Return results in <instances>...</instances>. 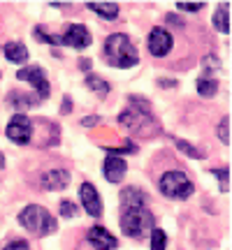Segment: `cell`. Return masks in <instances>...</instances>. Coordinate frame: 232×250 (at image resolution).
<instances>
[{
  "instance_id": "obj_24",
  "label": "cell",
  "mask_w": 232,
  "mask_h": 250,
  "mask_svg": "<svg viewBox=\"0 0 232 250\" xmlns=\"http://www.w3.org/2000/svg\"><path fill=\"white\" fill-rule=\"evenodd\" d=\"M61 215L63 218H74L77 215V206L72 204V202H68V199L61 202Z\"/></svg>"
},
{
  "instance_id": "obj_22",
  "label": "cell",
  "mask_w": 232,
  "mask_h": 250,
  "mask_svg": "<svg viewBox=\"0 0 232 250\" xmlns=\"http://www.w3.org/2000/svg\"><path fill=\"white\" fill-rule=\"evenodd\" d=\"M218 139L223 144H230V116L221 118V125H218Z\"/></svg>"
},
{
  "instance_id": "obj_13",
  "label": "cell",
  "mask_w": 232,
  "mask_h": 250,
  "mask_svg": "<svg viewBox=\"0 0 232 250\" xmlns=\"http://www.w3.org/2000/svg\"><path fill=\"white\" fill-rule=\"evenodd\" d=\"M2 51L7 56L9 62H17V65H23L28 61V49L21 42H7V44L2 46Z\"/></svg>"
},
{
  "instance_id": "obj_1",
  "label": "cell",
  "mask_w": 232,
  "mask_h": 250,
  "mask_svg": "<svg viewBox=\"0 0 232 250\" xmlns=\"http://www.w3.org/2000/svg\"><path fill=\"white\" fill-rule=\"evenodd\" d=\"M121 229L130 239H142L153 229V213L149 211V197L139 188L121 190Z\"/></svg>"
},
{
  "instance_id": "obj_14",
  "label": "cell",
  "mask_w": 232,
  "mask_h": 250,
  "mask_svg": "<svg viewBox=\"0 0 232 250\" xmlns=\"http://www.w3.org/2000/svg\"><path fill=\"white\" fill-rule=\"evenodd\" d=\"M211 23H214V28L218 30V33H230V7H228L225 2L218 5V9L214 12Z\"/></svg>"
},
{
  "instance_id": "obj_5",
  "label": "cell",
  "mask_w": 232,
  "mask_h": 250,
  "mask_svg": "<svg viewBox=\"0 0 232 250\" xmlns=\"http://www.w3.org/2000/svg\"><path fill=\"white\" fill-rule=\"evenodd\" d=\"M7 139L9 142L19 144V146H23V144L30 142V137H33V123H30V118L23 114V111H17L12 121L7 123Z\"/></svg>"
},
{
  "instance_id": "obj_26",
  "label": "cell",
  "mask_w": 232,
  "mask_h": 250,
  "mask_svg": "<svg viewBox=\"0 0 232 250\" xmlns=\"http://www.w3.org/2000/svg\"><path fill=\"white\" fill-rule=\"evenodd\" d=\"M98 121H100L98 116H91V118H84L81 123H84V125H95V123H98Z\"/></svg>"
},
{
  "instance_id": "obj_21",
  "label": "cell",
  "mask_w": 232,
  "mask_h": 250,
  "mask_svg": "<svg viewBox=\"0 0 232 250\" xmlns=\"http://www.w3.org/2000/svg\"><path fill=\"white\" fill-rule=\"evenodd\" d=\"M211 174L218 179L221 190H223V192H228V190H230V169H214Z\"/></svg>"
},
{
  "instance_id": "obj_16",
  "label": "cell",
  "mask_w": 232,
  "mask_h": 250,
  "mask_svg": "<svg viewBox=\"0 0 232 250\" xmlns=\"http://www.w3.org/2000/svg\"><path fill=\"white\" fill-rule=\"evenodd\" d=\"M7 102L21 111V109H28V107H37V104H40V98H37V95H28V93H23V95H21V93H12Z\"/></svg>"
},
{
  "instance_id": "obj_11",
  "label": "cell",
  "mask_w": 232,
  "mask_h": 250,
  "mask_svg": "<svg viewBox=\"0 0 232 250\" xmlns=\"http://www.w3.org/2000/svg\"><path fill=\"white\" fill-rule=\"evenodd\" d=\"M125 169H128V165H125L123 158H116V155H107V158H105L102 171H105V179H107L109 183H118V181H123Z\"/></svg>"
},
{
  "instance_id": "obj_29",
  "label": "cell",
  "mask_w": 232,
  "mask_h": 250,
  "mask_svg": "<svg viewBox=\"0 0 232 250\" xmlns=\"http://www.w3.org/2000/svg\"><path fill=\"white\" fill-rule=\"evenodd\" d=\"M0 169H5V158H2V153H0Z\"/></svg>"
},
{
  "instance_id": "obj_17",
  "label": "cell",
  "mask_w": 232,
  "mask_h": 250,
  "mask_svg": "<svg viewBox=\"0 0 232 250\" xmlns=\"http://www.w3.org/2000/svg\"><path fill=\"white\" fill-rule=\"evenodd\" d=\"M216 90H218V81H216L211 74H202V77L197 79V93H200L202 98H214Z\"/></svg>"
},
{
  "instance_id": "obj_9",
  "label": "cell",
  "mask_w": 232,
  "mask_h": 250,
  "mask_svg": "<svg viewBox=\"0 0 232 250\" xmlns=\"http://www.w3.org/2000/svg\"><path fill=\"white\" fill-rule=\"evenodd\" d=\"M172 49V35L165 30V28H153L149 33V51L156 58H162L167 56Z\"/></svg>"
},
{
  "instance_id": "obj_25",
  "label": "cell",
  "mask_w": 232,
  "mask_h": 250,
  "mask_svg": "<svg viewBox=\"0 0 232 250\" xmlns=\"http://www.w3.org/2000/svg\"><path fill=\"white\" fill-rule=\"evenodd\" d=\"M2 250H28V243L26 241H12V243H7Z\"/></svg>"
},
{
  "instance_id": "obj_18",
  "label": "cell",
  "mask_w": 232,
  "mask_h": 250,
  "mask_svg": "<svg viewBox=\"0 0 232 250\" xmlns=\"http://www.w3.org/2000/svg\"><path fill=\"white\" fill-rule=\"evenodd\" d=\"M86 86H89L93 93H98L100 98H105V95L109 93V83L105 79L95 77V74H89V77H86Z\"/></svg>"
},
{
  "instance_id": "obj_19",
  "label": "cell",
  "mask_w": 232,
  "mask_h": 250,
  "mask_svg": "<svg viewBox=\"0 0 232 250\" xmlns=\"http://www.w3.org/2000/svg\"><path fill=\"white\" fill-rule=\"evenodd\" d=\"M149 234H151V250H165V246H167V234L162 232L161 227H153Z\"/></svg>"
},
{
  "instance_id": "obj_28",
  "label": "cell",
  "mask_w": 232,
  "mask_h": 250,
  "mask_svg": "<svg viewBox=\"0 0 232 250\" xmlns=\"http://www.w3.org/2000/svg\"><path fill=\"white\" fill-rule=\"evenodd\" d=\"M167 21H170V23H174V26H184V23H181V19H179V17H172V14L167 17Z\"/></svg>"
},
{
  "instance_id": "obj_27",
  "label": "cell",
  "mask_w": 232,
  "mask_h": 250,
  "mask_svg": "<svg viewBox=\"0 0 232 250\" xmlns=\"http://www.w3.org/2000/svg\"><path fill=\"white\" fill-rule=\"evenodd\" d=\"M72 109V102H70V98H65V102H63V114H68Z\"/></svg>"
},
{
  "instance_id": "obj_8",
  "label": "cell",
  "mask_w": 232,
  "mask_h": 250,
  "mask_svg": "<svg viewBox=\"0 0 232 250\" xmlns=\"http://www.w3.org/2000/svg\"><path fill=\"white\" fill-rule=\"evenodd\" d=\"M79 199H81V206L86 208V213L93 215V218H100L102 215V199H100L98 190L93 188V183H81L79 186Z\"/></svg>"
},
{
  "instance_id": "obj_4",
  "label": "cell",
  "mask_w": 232,
  "mask_h": 250,
  "mask_svg": "<svg viewBox=\"0 0 232 250\" xmlns=\"http://www.w3.org/2000/svg\"><path fill=\"white\" fill-rule=\"evenodd\" d=\"M161 190L165 197H172V199H188L193 195V183L186 176L184 169H170L161 176Z\"/></svg>"
},
{
  "instance_id": "obj_20",
  "label": "cell",
  "mask_w": 232,
  "mask_h": 250,
  "mask_svg": "<svg viewBox=\"0 0 232 250\" xmlns=\"http://www.w3.org/2000/svg\"><path fill=\"white\" fill-rule=\"evenodd\" d=\"M177 148L179 151H184L186 153V155H190V158H195V160H202V153L197 151L195 146H193V144H188V142H184V139H177Z\"/></svg>"
},
{
  "instance_id": "obj_2",
  "label": "cell",
  "mask_w": 232,
  "mask_h": 250,
  "mask_svg": "<svg viewBox=\"0 0 232 250\" xmlns=\"http://www.w3.org/2000/svg\"><path fill=\"white\" fill-rule=\"evenodd\" d=\"M105 58H107L109 65L114 67H135L139 62V54H137V46L130 42V37L123 35V33H114V35L107 37L105 42Z\"/></svg>"
},
{
  "instance_id": "obj_6",
  "label": "cell",
  "mask_w": 232,
  "mask_h": 250,
  "mask_svg": "<svg viewBox=\"0 0 232 250\" xmlns=\"http://www.w3.org/2000/svg\"><path fill=\"white\" fill-rule=\"evenodd\" d=\"M17 79L28 81V83H30V86L37 90V98H40V100L49 98V93H51L45 70H42V67H37V65H28V67H21V70H19V74H17Z\"/></svg>"
},
{
  "instance_id": "obj_10",
  "label": "cell",
  "mask_w": 232,
  "mask_h": 250,
  "mask_svg": "<svg viewBox=\"0 0 232 250\" xmlns=\"http://www.w3.org/2000/svg\"><path fill=\"white\" fill-rule=\"evenodd\" d=\"M86 239H89V243L95 250H114L116 246H118V243H116V236H112L105 227H91L89 234H86Z\"/></svg>"
},
{
  "instance_id": "obj_3",
  "label": "cell",
  "mask_w": 232,
  "mask_h": 250,
  "mask_svg": "<svg viewBox=\"0 0 232 250\" xmlns=\"http://www.w3.org/2000/svg\"><path fill=\"white\" fill-rule=\"evenodd\" d=\"M19 223L23 225L33 236H46V234H51L56 229V218L46 211L45 206H37V204L26 206L19 213Z\"/></svg>"
},
{
  "instance_id": "obj_15",
  "label": "cell",
  "mask_w": 232,
  "mask_h": 250,
  "mask_svg": "<svg viewBox=\"0 0 232 250\" xmlns=\"http://www.w3.org/2000/svg\"><path fill=\"white\" fill-rule=\"evenodd\" d=\"M91 12H95L98 17H105L107 21H114L118 17V5L116 2H86Z\"/></svg>"
},
{
  "instance_id": "obj_12",
  "label": "cell",
  "mask_w": 232,
  "mask_h": 250,
  "mask_svg": "<svg viewBox=\"0 0 232 250\" xmlns=\"http://www.w3.org/2000/svg\"><path fill=\"white\" fill-rule=\"evenodd\" d=\"M40 183H42V188L45 190H63V188H68V183H70V171L65 169H49L42 174V179H40Z\"/></svg>"
},
{
  "instance_id": "obj_23",
  "label": "cell",
  "mask_w": 232,
  "mask_h": 250,
  "mask_svg": "<svg viewBox=\"0 0 232 250\" xmlns=\"http://www.w3.org/2000/svg\"><path fill=\"white\" fill-rule=\"evenodd\" d=\"M205 7V2H177V9L179 12H200V9Z\"/></svg>"
},
{
  "instance_id": "obj_7",
  "label": "cell",
  "mask_w": 232,
  "mask_h": 250,
  "mask_svg": "<svg viewBox=\"0 0 232 250\" xmlns=\"http://www.w3.org/2000/svg\"><path fill=\"white\" fill-rule=\"evenodd\" d=\"M58 42L65 46H74V49H86V46H91V42H93V37H91L89 28L81 26V23H72L68 30H65V35L58 37Z\"/></svg>"
}]
</instances>
